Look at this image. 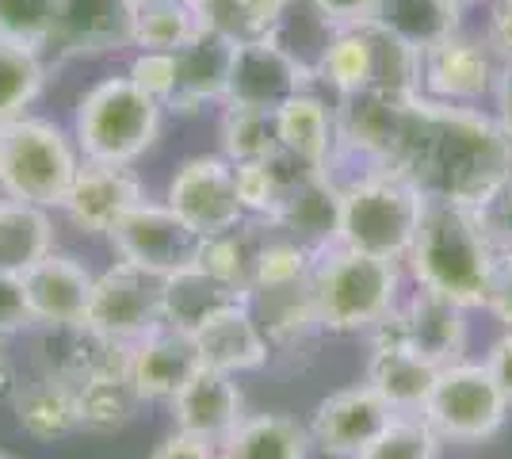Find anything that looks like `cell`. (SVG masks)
I'll use <instances>...</instances> for the list:
<instances>
[{"label": "cell", "instance_id": "cell-1", "mask_svg": "<svg viewBox=\"0 0 512 459\" xmlns=\"http://www.w3.org/2000/svg\"><path fill=\"white\" fill-rule=\"evenodd\" d=\"M383 173L402 176L432 203L486 207L512 180V134L470 104L409 96Z\"/></svg>", "mask_w": 512, "mask_h": 459}, {"label": "cell", "instance_id": "cell-2", "mask_svg": "<svg viewBox=\"0 0 512 459\" xmlns=\"http://www.w3.org/2000/svg\"><path fill=\"white\" fill-rule=\"evenodd\" d=\"M406 264L417 287L436 291L467 310H478L490 306L501 253L486 234L478 207L428 199Z\"/></svg>", "mask_w": 512, "mask_h": 459}, {"label": "cell", "instance_id": "cell-3", "mask_svg": "<svg viewBox=\"0 0 512 459\" xmlns=\"http://www.w3.org/2000/svg\"><path fill=\"white\" fill-rule=\"evenodd\" d=\"M402 261L371 257L360 249L337 245L321 253L310 272V299L318 326L329 333H360L375 329L398 306Z\"/></svg>", "mask_w": 512, "mask_h": 459}, {"label": "cell", "instance_id": "cell-4", "mask_svg": "<svg viewBox=\"0 0 512 459\" xmlns=\"http://www.w3.org/2000/svg\"><path fill=\"white\" fill-rule=\"evenodd\" d=\"M81 169V150L69 134L35 115L0 123V192L35 207H62Z\"/></svg>", "mask_w": 512, "mask_h": 459}, {"label": "cell", "instance_id": "cell-5", "mask_svg": "<svg viewBox=\"0 0 512 459\" xmlns=\"http://www.w3.org/2000/svg\"><path fill=\"white\" fill-rule=\"evenodd\" d=\"M161 111L130 77H107L92 85L77 104L73 138L85 161L107 165H134L161 134Z\"/></svg>", "mask_w": 512, "mask_h": 459}, {"label": "cell", "instance_id": "cell-6", "mask_svg": "<svg viewBox=\"0 0 512 459\" xmlns=\"http://www.w3.org/2000/svg\"><path fill=\"white\" fill-rule=\"evenodd\" d=\"M428 199L394 173H367L341 188V245L406 261Z\"/></svg>", "mask_w": 512, "mask_h": 459}, {"label": "cell", "instance_id": "cell-7", "mask_svg": "<svg viewBox=\"0 0 512 459\" xmlns=\"http://www.w3.org/2000/svg\"><path fill=\"white\" fill-rule=\"evenodd\" d=\"M318 77L337 88V96L386 88V92H421V54L402 46L375 23L337 27L318 58Z\"/></svg>", "mask_w": 512, "mask_h": 459}, {"label": "cell", "instance_id": "cell-8", "mask_svg": "<svg viewBox=\"0 0 512 459\" xmlns=\"http://www.w3.org/2000/svg\"><path fill=\"white\" fill-rule=\"evenodd\" d=\"M509 414V398L501 394L490 368L474 360H455L448 368H440L436 387L421 410L432 433L448 444H482L497 437Z\"/></svg>", "mask_w": 512, "mask_h": 459}, {"label": "cell", "instance_id": "cell-9", "mask_svg": "<svg viewBox=\"0 0 512 459\" xmlns=\"http://www.w3.org/2000/svg\"><path fill=\"white\" fill-rule=\"evenodd\" d=\"M85 326L115 345H138L153 329L165 326V280L119 261L96 276Z\"/></svg>", "mask_w": 512, "mask_h": 459}, {"label": "cell", "instance_id": "cell-10", "mask_svg": "<svg viewBox=\"0 0 512 459\" xmlns=\"http://www.w3.org/2000/svg\"><path fill=\"white\" fill-rule=\"evenodd\" d=\"M314 77H318L314 66H306L299 54H291L276 35L245 39L234 50L230 85H226L222 104L253 111H279L291 96L306 92Z\"/></svg>", "mask_w": 512, "mask_h": 459}, {"label": "cell", "instance_id": "cell-11", "mask_svg": "<svg viewBox=\"0 0 512 459\" xmlns=\"http://www.w3.org/2000/svg\"><path fill=\"white\" fill-rule=\"evenodd\" d=\"M107 238H111V249L119 261L134 264L150 276H161V280L188 268L199 249V234L192 226L180 219L169 203H150V199L130 207Z\"/></svg>", "mask_w": 512, "mask_h": 459}, {"label": "cell", "instance_id": "cell-12", "mask_svg": "<svg viewBox=\"0 0 512 459\" xmlns=\"http://www.w3.org/2000/svg\"><path fill=\"white\" fill-rule=\"evenodd\" d=\"M371 337L402 341L417 356H425L428 364L448 368L455 360H463V352H467V306L417 287L406 303H398L371 329Z\"/></svg>", "mask_w": 512, "mask_h": 459}, {"label": "cell", "instance_id": "cell-13", "mask_svg": "<svg viewBox=\"0 0 512 459\" xmlns=\"http://www.w3.org/2000/svg\"><path fill=\"white\" fill-rule=\"evenodd\" d=\"M165 203L192 226L199 238L222 234V230L249 219L241 199H237L234 165L222 153H203V157L184 161L169 180Z\"/></svg>", "mask_w": 512, "mask_h": 459}, {"label": "cell", "instance_id": "cell-14", "mask_svg": "<svg viewBox=\"0 0 512 459\" xmlns=\"http://www.w3.org/2000/svg\"><path fill=\"white\" fill-rule=\"evenodd\" d=\"M134 0H58L43 54L96 58L134 46Z\"/></svg>", "mask_w": 512, "mask_h": 459}, {"label": "cell", "instance_id": "cell-15", "mask_svg": "<svg viewBox=\"0 0 512 459\" xmlns=\"http://www.w3.org/2000/svg\"><path fill=\"white\" fill-rule=\"evenodd\" d=\"M501 58L490 46V39H470V35H451L440 46L421 54V92L440 104H478L493 96L497 77H501Z\"/></svg>", "mask_w": 512, "mask_h": 459}, {"label": "cell", "instance_id": "cell-16", "mask_svg": "<svg viewBox=\"0 0 512 459\" xmlns=\"http://www.w3.org/2000/svg\"><path fill=\"white\" fill-rule=\"evenodd\" d=\"M394 410L386 406L367 383L333 391L321 398L314 417H310V444L333 459H360L375 437L390 425Z\"/></svg>", "mask_w": 512, "mask_h": 459}, {"label": "cell", "instance_id": "cell-17", "mask_svg": "<svg viewBox=\"0 0 512 459\" xmlns=\"http://www.w3.org/2000/svg\"><path fill=\"white\" fill-rule=\"evenodd\" d=\"M146 199L142 180L130 173V165H107V161H85L69 184L62 211L81 234H111L130 207Z\"/></svg>", "mask_w": 512, "mask_h": 459}, {"label": "cell", "instance_id": "cell-18", "mask_svg": "<svg viewBox=\"0 0 512 459\" xmlns=\"http://www.w3.org/2000/svg\"><path fill=\"white\" fill-rule=\"evenodd\" d=\"M96 276L69 253H46L23 272L27 303L35 326L46 329H77L88 318V299H92Z\"/></svg>", "mask_w": 512, "mask_h": 459}, {"label": "cell", "instance_id": "cell-19", "mask_svg": "<svg viewBox=\"0 0 512 459\" xmlns=\"http://www.w3.org/2000/svg\"><path fill=\"white\" fill-rule=\"evenodd\" d=\"M172 425L188 437L207 444H222L245 417V394L237 387V375L203 368L172 394Z\"/></svg>", "mask_w": 512, "mask_h": 459}, {"label": "cell", "instance_id": "cell-20", "mask_svg": "<svg viewBox=\"0 0 512 459\" xmlns=\"http://www.w3.org/2000/svg\"><path fill=\"white\" fill-rule=\"evenodd\" d=\"M192 341L199 352V364L214 368V372L241 375L268 364V333L256 322L249 303H234L211 314L207 322H199L192 329Z\"/></svg>", "mask_w": 512, "mask_h": 459}, {"label": "cell", "instance_id": "cell-21", "mask_svg": "<svg viewBox=\"0 0 512 459\" xmlns=\"http://www.w3.org/2000/svg\"><path fill=\"white\" fill-rule=\"evenodd\" d=\"M127 372L142 402H172V394L199 372L192 333L176 326L153 329L150 337L130 345Z\"/></svg>", "mask_w": 512, "mask_h": 459}, {"label": "cell", "instance_id": "cell-22", "mask_svg": "<svg viewBox=\"0 0 512 459\" xmlns=\"http://www.w3.org/2000/svg\"><path fill=\"white\" fill-rule=\"evenodd\" d=\"M272 226L291 241L306 245L314 257L341 245V184L329 173H314L279 199Z\"/></svg>", "mask_w": 512, "mask_h": 459}, {"label": "cell", "instance_id": "cell-23", "mask_svg": "<svg viewBox=\"0 0 512 459\" xmlns=\"http://www.w3.org/2000/svg\"><path fill=\"white\" fill-rule=\"evenodd\" d=\"M237 43L218 35V31H199L192 43L176 50V88H172L169 111L192 115V111L207 108V104H222L226 100V85H230V66H234Z\"/></svg>", "mask_w": 512, "mask_h": 459}, {"label": "cell", "instance_id": "cell-24", "mask_svg": "<svg viewBox=\"0 0 512 459\" xmlns=\"http://www.w3.org/2000/svg\"><path fill=\"white\" fill-rule=\"evenodd\" d=\"M440 368L428 364L425 356L390 341V337H371V360H367V387L383 398L394 414H421L428 394L436 387Z\"/></svg>", "mask_w": 512, "mask_h": 459}, {"label": "cell", "instance_id": "cell-25", "mask_svg": "<svg viewBox=\"0 0 512 459\" xmlns=\"http://www.w3.org/2000/svg\"><path fill=\"white\" fill-rule=\"evenodd\" d=\"M16 425L31 440H65L81 429V406H77V383L58 372H46L43 379L27 383L16 394Z\"/></svg>", "mask_w": 512, "mask_h": 459}, {"label": "cell", "instance_id": "cell-26", "mask_svg": "<svg viewBox=\"0 0 512 459\" xmlns=\"http://www.w3.org/2000/svg\"><path fill=\"white\" fill-rule=\"evenodd\" d=\"M459 4L451 0H375L371 23L394 35L402 46L425 54L444 39L459 35Z\"/></svg>", "mask_w": 512, "mask_h": 459}, {"label": "cell", "instance_id": "cell-27", "mask_svg": "<svg viewBox=\"0 0 512 459\" xmlns=\"http://www.w3.org/2000/svg\"><path fill=\"white\" fill-rule=\"evenodd\" d=\"M234 303H249V291L203 272L199 264H188V268L165 276V326L192 333L199 322H207L211 314Z\"/></svg>", "mask_w": 512, "mask_h": 459}, {"label": "cell", "instance_id": "cell-28", "mask_svg": "<svg viewBox=\"0 0 512 459\" xmlns=\"http://www.w3.org/2000/svg\"><path fill=\"white\" fill-rule=\"evenodd\" d=\"M276 134L287 153L325 169L337 150V111L325 108V100L318 96L299 92L276 111Z\"/></svg>", "mask_w": 512, "mask_h": 459}, {"label": "cell", "instance_id": "cell-29", "mask_svg": "<svg viewBox=\"0 0 512 459\" xmlns=\"http://www.w3.org/2000/svg\"><path fill=\"white\" fill-rule=\"evenodd\" d=\"M310 448V429L295 417L253 414L218 444V459H306Z\"/></svg>", "mask_w": 512, "mask_h": 459}, {"label": "cell", "instance_id": "cell-30", "mask_svg": "<svg viewBox=\"0 0 512 459\" xmlns=\"http://www.w3.org/2000/svg\"><path fill=\"white\" fill-rule=\"evenodd\" d=\"M268 241V222L264 219H245L222 230V234H211V238H199V249H195V261L203 272H211L218 280L234 287H245L253 295V268L256 257Z\"/></svg>", "mask_w": 512, "mask_h": 459}, {"label": "cell", "instance_id": "cell-31", "mask_svg": "<svg viewBox=\"0 0 512 459\" xmlns=\"http://www.w3.org/2000/svg\"><path fill=\"white\" fill-rule=\"evenodd\" d=\"M73 383H77L81 429H96V433L119 429L142 406V398L130 383L127 364H111V368H100V372H88L81 379H73Z\"/></svg>", "mask_w": 512, "mask_h": 459}, {"label": "cell", "instance_id": "cell-32", "mask_svg": "<svg viewBox=\"0 0 512 459\" xmlns=\"http://www.w3.org/2000/svg\"><path fill=\"white\" fill-rule=\"evenodd\" d=\"M46 253H54V222L46 207L8 196L0 199V268L27 272Z\"/></svg>", "mask_w": 512, "mask_h": 459}, {"label": "cell", "instance_id": "cell-33", "mask_svg": "<svg viewBox=\"0 0 512 459\" xmlns=\"http://www.w3.org/2000/svg\"><path fill=\"white\" fill-rule=\"evenodd\" d=\"M218 138H222V157L230 165L241 161H268L279 150L276 134V111H253V108H230L222 111L218 123Z\"/></svg>", "mask_w": 512, "mask_h": 459}, {"label": "cell", "instance_id": "cell-34", "mask_svg": "<svg viewBox=\"0 0 512 459\" xmlns=\"http://www.w3.org/2000/svg\"><path fill=\"white\" fill-rule=\"evenodd\" d=\"M203 31L199 16L188 0H165V4H146L134 16V46L138 50H169L176 54Z\"/></svg>", "mask_w": 512, "mask_h": 459}, {"label": "cell", "instance_id": "cell-35", "mask_svg": "<svg viewBox=\"0 0 512 459\" xmlns=\"http://www.w3.org/2000/svg\"><path fill=\"white\" fill-rule=\"evenodd\" d=\"M46 77L43 54L20 43L0 39V123L23 115V108L39 96Z\"/></svg>", "mask_w": 512, "mask_h": 459}, {"label": "cell", "instance_id": "cell-36", "mask_svg": "<svg viewBox=\"0 0 512 459\" xmlns=\"http://www.w3.org/2000/svg\"><path fill=\"white\" fill-rule=\"evenodd\" d=\"M314 261H318V257H314L306 245L291 241L287 234L268 238L253 268V295L256 291H287V287L310 284Z\"/></svg>", "mask_w": 512, "mask_h": 459}, {"label": "cell", "instance_id": "cell-37", "mask_svg": "<svg viewBox=\"0 0 512 459\" xmlns=\"http://www.w3.org/2000/svg\"><path fill=\"white\" fill-rule=\"evenodd\" d=\"M444 440L421 414H394L360 459H436Z\"/></svg>", "mask_w": 512, "mask_h": 459}, {"label": "cell", "instance_id": "cell-38", "mask_svg": "<svg viewBox=\"0 0 512 459\" xmlns=\"http://www.w3.org/2000/svg\"><path fill=\"white\" fill-rule=\"evenodd\" d=\"M58 0H0V39L27 50H46Z\"/></svg>", "mask_w": 512, "mask_h": 459}, {"label": "cell", "instance_id": "cell-39", "mask_svg": "<svg viewBox=\"0 0 512 459\" xmlns=\"http://www.w3.org/2000/svg\"><path fill=\"white\" fill-rule=\"evenodd\" d=\"M234 184H237V199L245 207L249 219H272L279 207V188L276 176L268 169V161H241L234 165Z\"/></svg>", "mask_w": 512, "mask_h": 459}, {"label": "cell", "instance_id": "cell-40", "mask_svg": "<svg viewBox=\"0 0 512 459\" xmlns=\"http://www.w3.org/2000/svg\"><path fill=\"white\" fill-rule=\"evenodd\" d=\"M127 77L146 96H153L157 104H169L172 88H176V54H169V50H138Z\"/></svg>", "mask_w": 512, "mask_h": 459}, {"label": "cell", "instance_id": "cell-41", "mask_svg": "<svg viewBox=\"0 0 512 459\" xmlns=\"http://www.w3.org/2000/svg\"><path fill=\"white\" fill-rule=\"evenodd\" d=\"M192 12L199 16V23L207 31H218L234 43L253 39V27H249V12H245V0H188Z\"/></svg>", "mask_w": 512, "mask_h": 459}, {"label": "cell", "instance_id": "cell-42", "mask_svg": "<svg viewBox=\"0 0 512 459\" xmlns=\"http://www.w3.org/2000/svg\"><path fill=\"white\" fill-rule=\"evenodd\" d=\"M27 326H35V318H31V303H27L23 272L0 268V333L12 337Z\"/></svg>", "mask_w": 512, "mask_h": 459}, {"label": "cell", "instance_id": "cell-43", "mask_svg": "<svg viewBox=\"0 0 512 459\" xmlns=\"http://www.w3.org/2000/svg\"><path fill=\"white\" fill-rule=\"evenodd\" d=\"M478 215H482V226L497 245V253H512V180L486 207H478Z\"/></svg>", "mask_w": 512, "mask_h": 459}, {"label": "cell", "instance_id": "cell-44", "mask_svg": "<svg viewBox=\"0 0 512 459\" xmlns=\"http://www.w3.org/2000/svg\"><path fill=\"white\" fill-rule=\"evenodd\" d=\"M310 8L337 31V27H356L371 20L375 0H310Z\"/></svg>", "mask_w": 512, "mask_h": 459}, {"label": "cell", "instance_id": "cell-45", "mask_svg": "<svg viewBox=\"0 0 512 459\" xmlns=\"http://www.w3.org/2000/svg\"><path fill=\"white\" fill-rule=\"evenodd\" d=\"M150 459H218V444H207L199 437H188V433H172L165 437L157 448H153Z\"/></svg>", "mask_w": 512, "mask_h": 459}, {"label": "cell", "instance_id": "cell-46", "mask_svg": "<svg viewBox=\"0 0 512 459\" xmlns=\"http://www.w3.org/2000/svg\"><path fill=\"white\" fill-rule=\"evenodd\" d=\"M486 310H490L505 329H512V253H501L497 280H493V295H490V306H486Z\"/></svg>", "mask_w": 512, "mask_h": 459}, {"label": "cell", "instance_id": "cell-47", "mask_svg": "<svg viewBox=\"0 0 512 459\" xmlns=\"http://www.w3.org/2000/svg\"><path fill=\"white\" fill-rule=\"evenodd\" d=\"M482 364L490 368V375L497 379V387H501V394L509 398V406H512V329H505V333L493 341Z\"/></svg>", "mask_w": 512, "mask_h": 459}, {"label": "cell", "instance_id": "cell-48", "mask_svg": "<svg viewBox=\"0 0 512 459\" xmlns=\"http://www.w3.org/2000/svg\"><path fill=\"white\" fill-rule=\"evenodd\" d=\"M490 46L501 62H512V0H493L490 8Z\"/></svg>", "mask_w": 512, "mask_h": 459}, {"label": "cell", "instance_id": "cell-49", "mask_svg": "<svg viewBox=\"0 0 512 459\" xmlns=\"http://www.w3.org/2000/svg\"><path fill=\"white\" fill-rule=\"evenodd\" d=\"M291 0H245V12H249V27H253V39L260 35H272L279 27V20L287 16Z\"/></svg>", "mask_w": 512, "mask_h": 459}, {"label": "cell", "instance_id": "cell-50", "mask_svg": "<svg viewBox=\"0 0 512 459\" xmlns=\"http://www.w3.org/2000/svg\"><path fill=\"white\" fill-rule=\"evenodd\" d=\"M493 100H497V123L512 134V62L501 66V77H497V88H493Z\"/></svg>", "mask_w": 512, "mask_h": 459}, {"label": "cell", "instance_id": "cell-51", "mask_svg": "<svg viewBox=\"0 0 512 459\" xmlns=\"http://www.w3.org/2000/svg\"><path fill=\"white\" fill-rule=\"evenodd\" d=\"M146 4H165V0H134V8H146Z\"/></svg>", "mask_w": 512, "mask_h": 459}, {"label": "cell", "instance_id": "cell-52", "mask_svg": "<svg viewBox=\"0 0 512 459\" xmlns=\"http://www.w3.org/2000/svg\"><path fill=\"white\" fill-rule=\"evenodd\" d=\"M0 372H4V333H0Z\"/></svg>", "mask_w": 512, "mask_h": 459}, {"label": "cell", "instance_id": "cell-53", "mask_svg": "<svg viewBox=\"0 0 512 459\" xmlns=\"http://www.w3.org/2000/svg\"><path fill=\"white\" fill-rule=\"evenodd\" d=\"M451 4H459V8H467V4H478V0H451Z\"/></svg>", "mask_w": 512, "mask_h": 459}, {"label": "cell", "instance_id": "cell-54", "mask_svg": "<svg viewBox=\"0 0 512 459\" xmlns=\"http://www.w3.org/2000/svg\"><path fill=\"white\" fill-rule=\"evenodd\" d=\"M0 459H8V456H4V452H0Z\"/></svg>", "mask_w": 512, "mask_h": 459}]
</instances>
